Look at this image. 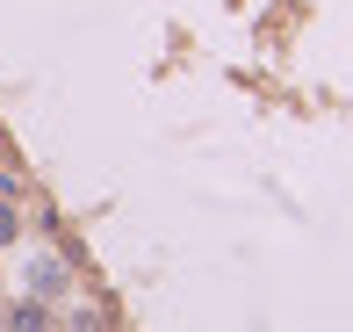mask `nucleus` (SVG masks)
Returning <instances> with one entry per match:
<instances>
[{"instance_id":"nucleus-1","label":"nucleus","mask_w":353,"mask_h":332,"mask_svg":"<svg viewBox=\"0 0 353 332\" xmlns=\"http://www.w3.org/2000/svg\"><path fill=\"white\" fill-rule=\"evenodd\" d=\"M29 289L51 304V296H65V289H72V267L58 260V253H37V267H29Z\"/></svg>"},{"instance_id":"nucleus-2","label":"nucleus","mask_w":353,"mask_h":332,"mask_svg":"<svg viewBox=\"0 0 353 332\" xmlns=\"http://www.w3.org/2000/svg\"><path fill=\"white\" fill-rule=\"evenodd\" d=\"M22 239V217H14V195H0V246Z\"/></svg>"}]
</instances>
